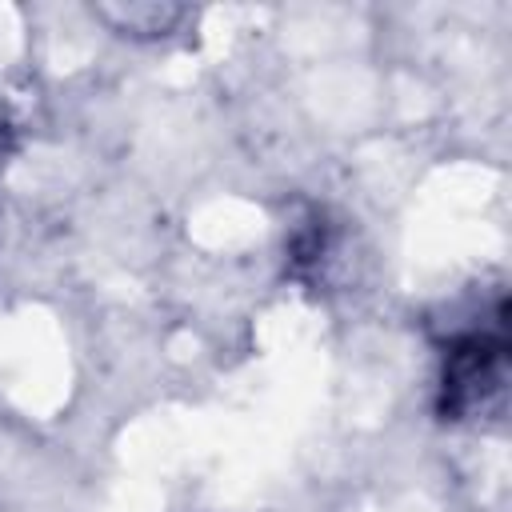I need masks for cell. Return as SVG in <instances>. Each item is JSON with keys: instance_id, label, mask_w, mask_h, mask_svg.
<instances>
[{"instance_id": "6da1fadb", "label": "cell", "mask_w": 512, "mask_h": 512, "mask_svg": "<svg viewBox=\"0 0 512 512\" xmlns=\"http://www.w3.org/2000/svg\"><path fill=\"white\" fill-rule=\"evenodd\" d=\"M508 336L504 324L496 328H468L444 344L440 356V384H436V412L440 420H496L508 408Z\"/></svg>"}, {"instance_id": "7a4b0ae2", "label": "cell", "mask_w": 512, "mask_h": 512, "mask_svg": "<svg viewBox=\"0 0 512 512\" xmlns=\"http://www.w3.org/2000/svg\"><path fill=\"white\" fill-rule=\"evenodd\" d=\"M92 16L104 20L124 40H164L176 32L188 8L176 0H108V4H92Z\"/></svg>"}, {"instance_id": "3957f363", "label": "cell", "mask_w": 512, "mask_h": 512, "mask_svg": "<svg viewBox=\"0 0 512 512\" xmlns=\"http://www.w3.org/2000/svg\"><path fill=\"white\" fill-rule=\"evenodd\" d=\"M288 272L292 276H300V280H316L324 268H328V260H332V252H336V232H332V224L320 216V212H312L308 220H300L292 232H288Z\"/></svg>"}]
</instances>
